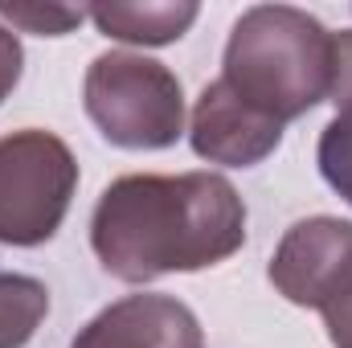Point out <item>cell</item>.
I'll list each match as a JSON object with an SVG mask.
<instances>
[{"label": "cell", "instance_id": "3957f363", "mask_svg": "<svg viewBox=\"0 0 352 348\" xmlns=\"http://www.w3.org/2000/svg\"><path fill=\"white\" fill-rule=\"evenodd\" d=\"M82 102L102 140L127 152H160L184 135L180 78L164 62L131 50H111L90 62Z\"/></svg>", "mask_w": 352, "mask_h": 348}, {"label": "cell", "instance_id": "ba28073f", "mask_svg": "<svg viewBox=\"0 0 352 348\" xmlns=\"http://www.w3.org/2000/svg\"><path fill=\"white\" fill-rule=\"evenodd\" d=\"M197 4L192 0H144V4H90L87 17L98 25L102 37H115V41H127V45H173L180 41L192 21H197Z\"/></svg>", "mask_w": 352, "mask_h": 348}, {"label": "cell", "instance_id": "7a4b0ae2", "mask_svg": "<svg viewBox=\"0 0 352 348\" xmlns=\"http://www.w3.org/2000/svg\"><path fill=\"white\" fill-rule=\"evenodd\" d=\"M221 83L287 127L328 102L336 83V33L295 4H254L230 29Z\"/></svg>", "mask_w": 352, "mask_h": 348}, {"label": "cell", "instance_id": "52a82bcc", "mask_svg": "<svg viewBox=\"0 0 352 348\" xmlns=\"http://www.w3.org/2000/svg\"><path fill=\"white\" fill-rule=\"evenodd\" d=\"M70 348H201V324L173 295H123L78 328Z\"/></svg>", "mask_w": 352, "mask_h": 348}, {"label": "cell", "instance_id": "30bf717a", "mask_svg": "<svg viewBox=\"0 0 352 348\" xmlns=\"http://www.w3.org/2000/svg\"><path fill=\"white\" fill-rule=\"evenodd\" d=\"M50 316V287L33 274L0 270V348H25Z\"/></svg>", "mask_w": 352, "mask_h": 348}, {"label": "cell", "instance_id": "8fae6325", "mask_svg": "<svg viewBox=\"0 0 352 348\" xmlns=\"http://www.w3.org/2000/svg\"><path fill=\"white\" fill-rule=\"evenodd\" d=\"M0 21H8L21 33L62 37V33H70V29H78L87 21V8H74V4H8V0H0Z\"/></svg>", "mask_w": 352, "mask_h": 348}, {"label": "cell", "instance_id": "6da1fadb", "mask_svg": "<svg viewBox=\"0 0 352 348\" xmlns=\"http://www.w3.org/2000/svg\"><path fill=\"white\" fill-rule=\"evenodd\" d=\"M90 246L119 283L205 270L246 246V201L217 173L119 176L90 213Z\"/></svg>", "mask_w": 352, "mask_h": 348}, {"label": "cell", "instance_id": "277c9868", "mask_svg": "<svg viewBox=\"0 0 352 348\" xmlns=\"http://www.w3.org/2000/svg\"><path fill=\"white\" fill-rule=\"evenodd\" d=\"M78 193V160L41 127L0 135V246L50 242Z\"/></svg>", "mask_w": 352, "mask_h": 348}, {"label": "cell", "instance_id": "4fadbf2b", "mask_svg": "<svg viewBox=\"0 0 352 348\" xmlns=\"http://www.w3.org/2000/svg\"><path fill=\"white\" fill-rule=\"evenodd\" d=\"M324 324H328V336L336 348H352V299H344L340 307L324 312Z\"/></svg>", "mask_w": 352, "mask_h": 348}, {"label": "cell", "instance_id": "8992f818", "mask_svg": "<svg viewBox=\"0 0 352 348\" xmlns=\"http://www.w3.org/2000/svg\"><path fill=\"white\" fill-rule=\"evenodd\" d=\"M188 144L201 160L226 168H254L283 144V123L266 119L250 102H242L221 78L201 90L188 123Z\"/></svg>", "mask_w": 352, "mask_h": 348}, {"label": "cell", "instance_id": "5b68a950", "mask_svg": "<svg viewBox=\"0 0 352 348\" xmlns=\"http://www.w3.org/2000/svg\"><path fill=\"white\" fill-rule=\"evenodd\" d=\"M266 274L274 291L295 307H340L344 299H352V221L328 213L295 221L274 246Z\"/></svg>", "mask_w": 352, "mask_h": 348}, {"label": "cell", "instance_id": "9c48e42d", "mask_svg": "<svg viewBox=\"0 0 352 348\" xmlns=\"http://www.w3.org/2000/svg\"><path fill=\"white\" fill-rule=\"evenodd\" d=\"M328 102L336 107V115L320 131L316 164L328 188L352 205V29L336 33V83H332Z\"/></svg>", "mask_w": 352, "mask_h": 348}, {"label": "cell", "instance_id": "7c38bea8", "mask_svg": "<svg viewBox=\"0 0 352 348\" xmlns=\"http://www.w3.org/2000/svg\"><path fill=\"white\" fill-rule=\"evenodd\" d=\"M21 70H25V50H21V37H16L8 25H0V102L16 90V83H21Z\"/></svg>", "mask_w": 352, "mask_h": 348}]
</instances>
